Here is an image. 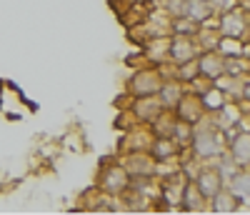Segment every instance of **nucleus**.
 <instances>
[{
  "label": "nucleus",
  "instance_id": "3",
  "mask_svg": "<svg viewBox=\"0 0 250 215\" xmlns=\"http://www.w3.org/2000/svg\"><path fill=\"white\" fill-rule=\"evenodd\" d=\"M215 28L223 38H238V40H245L248 43V33H250V25H248V10L245 5H235L230 10H225L215 18Z\"/></svg>",
  "mask_w": 250,
  "mask_h": 215
},
{
  "label": "nucleus",
  "instance_id": "5",
  "mask_svg": "<svg viewBox=\"0 0 250 215\" xmlns=\"http://www.w3.org/2000/svg\"><path fill=\"white\" fill-rule=\"evenodd\" d=\"M165 108L160 105L158 95H140V98H130L128 113L135 120V125H150Z\"/></svg>",
  "mask_w": 250,
  "mask_h": 215
},
{
  "label": "nucleus",
  "instance_id": "19",
  "mask_svg": "<svg viewBox=\"0 0 250 215\" xmlns=\"http://www.w3.org/2000/svg\"><path fill=\"white\" fill-rule=\"evenodd\" d=\"M150 140H153V133L148 130V125H133L128 138L123 140V153L125 150H148Z\"/></svg>",
  "mask_w": 250,
  "mask_h": 215
},
{
  "label": "nucleus",
  "instance_id": "11",
  "mask_svg": "<svg viewBox=\"0 0 250 215\" xmlns=\"http://www.w3.org/2000/svg\"><path fill=\"white\" fill-rule=\"evenodd\" d=\"M188 93V85L185 83H180V80H175V78H163V83H160V88H158V100H160V105L165 108V110H175V105L180 103V98Z\"/></svg>",
  "mask_w": 250,
  "mask_h": 215
},
{
  "label": "nucleus",
  "instance_id": "2",
  "mask_svg": "<svg viewBox=\"0 0 250 215\" xmlns=\"http://www.w3.org/2000/svg\"><path fill=\"white\" fill-rule=\"evenodd\" d=\"M95 185L105 193V195L120 198L123 193L130 188V175H128V170H125V165L120 160H108V163L100 165Z\"/></svg>",
  "mask_w": 250,
  "mask_h": 215
},
{
  "label": "nucleus",
  "instance_id": "10",
  "mask_svg": "<svg viewBox=\"0 0 250 215\" xmlns=\"http://www.w3.org/2000/svg\"><path fill=\"white\" fill-rule=\"evenodd\" d=\"M148 153L158 163H163V160H180L183 163V155H188V148H180L173 138H153L148 145Z\"/></svg>",
  "mask_w": 250,
  "mask_h": 215
},
{
  "label": "nucleus",
  "instance_id": "23",
  "mask_svg": "<svg viewBox=\"0 0 250 215\" xmlns=\"http://www.w3.org/2000/svg\"><path fill=\"white\" fill-rule=\"evenodd\" d=\"M170 138H173L180 148H188V143H190V138H193V123L175 118V125H173V133H170Z\"/></svg>",
  "mask_w": 250,
  "mask_h": 215
},
{
  "label": "nucleus",
  "instance_id": "6",
  "mask_svg": "<svg viewBox=\"0 0 250 215\" xmlns=\"http://www.w3.org/2000/svg\"><path fill=\"white\" fill-rule=\"evenodd\" d=\"M198 55H200V48H198L193 35H170V43H168V63L170 65L195 60Z\"/></svg>",
  "mask_w": 250,
  "mask_h": 215
},
{
  "label": "nucleus",
  "instance_id": "18",
  "mask_svg": "<svg viewBox=\"0 0 250 215\" xmlns=\"http://www.w3.org/2000/svg\"><path fill=\"white\" fill-rule=\"evenodd\" d=\"M185 18H190L193 23H198V25H203V23H210V20H215V13H213L210 0H188V10H185Z\"/></svg>",
  "mask_w": 250,
  "mask_h": 215
},
{
  "label": "nucleus",
  "instance_id": "20",
  "mask_svg": "<svg viewBox=\"0 0 250 215\" xmlns=\"http://www.w3.org/2000/svg\"><path fill=\"white\" fill-rule=\"evenodd\" d=\"M173 125H175V113H173V110H163V113L148 125V130L153 133V138H170Z\"/></svg>",
  "mask_w": 250,
  "mask_h": 215
},
{
  "label": "nucleus",
  "instance_id": "21",
  "mask_svg": "<svg viewBox=\"0 0 250 215\" xmlns=\"http://www.w3.org/2000/svg\"><path fill=\"white\" fill-rule=\"evenodd\" d=\"M200 103H203V108H205V113H215V110H220V108L228 103V95H225L220 88L210 85L208 90L200 93Z\"/></svg>",
  "mask_w": 250,
  "mask_h": 215
},
{
  "label": "nucleus",
  "instance_id": "13",
  "mask_svg": "<svg viewBox=\"0 0 250 215\" xmlns=\"http://www.w3.org/2000/svg\"><path fill=\"white\" fill-rule=\"evenodd\" d=\"M168 43L170 35H163V38H150L143 43V58H145V65H165L168 63Z\"/></svg>",
  "mask_w": 250,
  "mask_h": 215
},
{
  "label": "nucleus",
  "instance_id": "12",
  "mask_svg": "<svg viewBox=\"0 0 250 215\" xmlns=\"http://www.w3.org/2000/svg\"><path fill=\"white\" fill-rule=\"evenodd\" d=\"M175 118H180V120H188V123H198L200 118H205L208 113H205V108H203V103H200V95H195V93H190L188 90L183 98H180V103L175 105Z\"/></svg>",
  "mask_w": 250,
  "mask_h": 215
},
{
  "label": "nucleus",
  "instance_id": "22",
  "mask_svg": "<svg viewBox=\"0 0 250 215\" xmlns=\"http://www.w3.org/2000/svg\"><path fill=\"white\" fill-rule=\"evenodd\" d=\"M200 75V70H198V58L195 60H188V63H180V65H170V78H175V80H180V83H190V80H195Z\"/></svg>",
  "mask_w": 250,
  "mask_h": 215
},
{
  "label": "nucleus",
  "instance_id": "1",
  "mask_svg": "<svg viewBox=\"0 0 250 215\" xmlns=\"http://www.w3.org/2000/svg\"><path fill=\"white\" fill-rule=\"evenodd\" d=\"M225 145H228V135L220 128L213 125L210 115H205L193 125V138L188 143V155L198 163H213L220 153H225Z\"/></svg>",
  "mask_w": 250,
  "mask_h": 215
},
{
  "label": "nucleus",
  "instance_id": "16",
  "mask_svg": "<svg viewBox=\"0 0 250 215\" xmlns=\"http://www.w3.org/2000/svg\"><path fill=\"white\" fill-rule=\"evenodd\" d=\"M223 188L230 193L238 203H248V198H250V173H248V168H240Z\"/></svg>",
  "mask_w": 250,
  "mask_h": 215
},
{
  "label": "nucleus",
  "instance_id": "9",
  "mask_svg": "<svg viewBox=\"0 0 250 215\" xmlns=\"http://www.w3.org/2000/svg\"><path fill=\"white\" fill-rule=\"evenodd\" d=\"M195 185H198V190L203 193V195L210 200L215 193L223 188V180H220V175H218V170L210 165V163H203L195 173H193V178H190Z\"/></svg>",
  "mask_w": 250,
  "mask_h": 215
},
{
  "label": "nucleus",
  "instance_id": "15",
  "mask_svg": "<svg viewBox=\"0 0 250 215\" xmlns=\"http://www.w3.org/2000/svg\"><path fill=\"white\" fill-rule=\"evenodd\" d=\"M180 210L183 213H208V198L198 190V185L193 180L185 183L183 198H180Z\"/></svg>",
  "mask_w": 250,
  "mask_h": 215
},
{
  "label": "nucleus",
  "instance_id": "14",
  "mask_svg": "<svg viewBox=\"0 0 250 215\" xmlns=\"http://www.w3.org/2000/svg\"><path fill=\"white\" fill-rule=\"evenodd\" d=\"M198 70L208 80L220 78L225 73V55L220 50H200V55H198Z\"/></svg>",
  "mask_w": 250,
  "mask_h": 215
},
{
  "label": "nucleus",
  "instance_id": "7",
  "mask_svg": "<svg viewBox=\"0 0 250 215\" xmlns=\"http://www.w3.org/2000/svg\"><path fill=\"white\" fill-rule=\"evenodd\" d=\"M120 163L125 165L130 178H148L155 173V158L148 150H125Z\"/></svg>",
  "mask_w": 250,
  "mask_h": 215
},
{
  "label": "nucleus",
  "instance_id": "8",
  "mask_svg": "<svg viewBox=\"0 0 250 215\" xmlns=\"http://www.w3.org/2000/svg\"><path fill=\"white\" fill-rule=\"evenodd\" d=\"M225 153L230 155L240 168L250 165V133L248 130H233L228 135V145H225Z\"/></svg>",
  "mask_w": 250,
  "mask_h": 215
},
{
  "label": "nucleus",
  "instance_id": "4",
  "mask_svg": "<svg viewBox=\"0 0 250 215\" xmlns=\"http://www.w3.org/2000/svg\"><path fill=\"white\" fill-rule=\"evenodd\" d=\"M163 83V70L155 65H143L128 78V95L140 98V95H155Z\"/></svg>",
  "mask_w": 250,
  "mask_h": 215
},
{
  "label": "nucleus",
  "instance_id": "17",
  "mask_svg": "<svg viewBox=\"0 0 250 215\" xmlns=\"http://www.w3.org/2000/svg\"><path fill=\"white\" fill-rule=\"evenodd\" d=\"M208 213H220V215H230V213H240V203L228 193L225 188H220L215 195L208 200Z\"/></svg>",
  "mask_w": 250,
  "mask_h": 215
}]
</instances>
